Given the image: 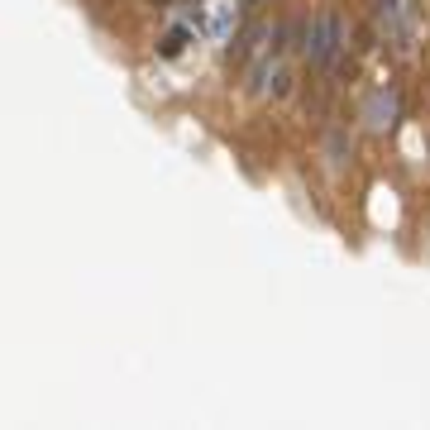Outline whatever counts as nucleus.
<instances>
[{"mask_svg": "<svg viewBox=\"0 0 430 430\" xmlns=\"http://www.w3.org/2000/svg\"><path fill=\"white\" fill-rule=\"evenodd\" d=\"M182 43H187V29H172V34L163 38V58H177V53H182Z\"/></svg>", "mask_w": 430, "mask_h": 430, "instance_id": "4", "label": "nucleus"}, {"mask_svg": "<svg viewBox=\"0 0 430 430\" xmlns=\"http://www.w3.org/2000/svg\"><path fill=\"white\" fill-rule=\"evenodd\" d=\"M330 163H335V168H344V139H339V134L330 139Z\"/></svg>", "mask_w": 430, "mask_h": 430, "instance_id": "5", "label": "nucleus"}, {"mask_svg": "<svg viewBox=\"0 0 430 430\" xmlns=\"http://www.w3.org/2000/svg\"><path fill=\"white\" fill-rule=\"evenodd\" d=\"M392 115H397V87L387 82V87H378V91H373V101H368V115H363V120H368V129H373V134H383V129L392 124Z\"/></svg>", "mask_w": 430, "mask_h": 430, "instance_id": "3", "label": "nucleus"}, {"mask_svg": "<svg viewBox=\"0 0 430 430\" xmlns=\"http://www.w3.org/2000/svg\"><path fill=\"white\" fill-rule=\"evenodd\" d=\"M383 29H387L392 48H411V34H416V0H383Z\"/></svg>", "mask_w": 430, "mask_h": 430, "instance_id": "2", "label": "nucleus"}, {"mask_svg": "<svg viewBox=\"0 0 430 430\" xmlns=\"http://www.w3.org/2000/svg\"><path fill=\"white\" fill-rule=\"evenodd\" d=\"M339 53H344V19L335 14V10H325L311 19V34H306V58L316 63V67H335L339 63Z\"/></svg>", "mask_w": 430, "mask_h": 430, "instance_id": "1", "label": "nucleus"}]
</instances>
